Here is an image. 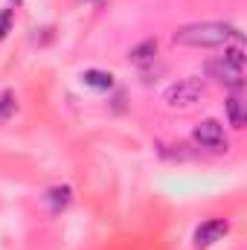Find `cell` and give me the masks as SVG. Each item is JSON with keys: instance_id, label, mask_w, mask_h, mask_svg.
Returning <instances> with one entry per match:
<instances>
[{"instance_id": "obj_4", "label": "cell", "mask_w": 247, "mask_h": 250, "mask_svg": "<svg viewBox=\"0 0 247 250\" xmlns=\"http://www.w3.org/2000/svg\"><path fill=\"white\" fill-rule=\"evenodd\" d=\"M192 140L204 148H212V151H227V134H224V125L218 120H204L201 125H195L192 131Z\"/></svg>"}, {"instance_id": "obj_2", "label": "cell", "mask_w": 247, "mask_h": 250, "mask_svg": "<svg viewBox=\"0 0 247 250\" xmlns=\"http://www.w3.org/2000/svg\"><path fill=\"white\" fill-rule=\"evenodd\" d=\"M206 73L227 87H242L245 84V47L233 44L230 50H224V56L206 64Z\"/></svg>"}, {"instance_id": "obj_6", "label": "cell", "mask_w": 247, "mask_h": 250, "mask_svg": "<svg viewBox=\"0 0 247 250\" xmlns=\"http://www.w3.org/2000/svg\"><path fill=\"white\" fill-rule=\"evenodd\" d=\"M154 56H157V38H148V41L137 44V47L128 53L131 64H137V67H145V64H151V62H154Z\"/></svg>"}, {"instance_id": "obj_11", "label": "cell", "mask_w": 247, "mask_h": 250, "mask_svg": "<svg viewBox=\"0 0 247 250\" xmlns=\"http://www.w3.org/2000/svg\"><path fill=\"white\" fill-rule=\"evenodd\" d=\"M12 21H15V9H0V41L12 32Z\"/></svg>"}, {"instance_id": "obj_5", "label": "cell", "mask_w": 247, "mask_h": 250, "mask_svg": "<svg viewBox=\"0 0 247 250\" xmlns=\"http://www.w3.org/2000/svg\"><path fill=\"white\" fill-rule=\"evenodd\" d=\"M227 230H230V224H227L224 218H209V221H204V224L195 230V248H209V245L221 242V239L227 236Z\"/></svg>"}, {"instance_id": "obj_9", "label": "cell", "mask_w": 247, "mask_h": 250, "mask_svg": "<svg viewBox=\"0 0 247 250\" xmlns=\"http://www.w3.org/2000/svg\"><path fill=\"white\" fill-rule=\"evenodd\" d=\"M70 198H73V189L70 187H53L50 192H47V201H50V207H53L56 212L70 204Z\"/></svg>"}, {"instance_id": "obj_3", "label": "cell", "mask_w": 247, "mask_h": 250, "mask_svg": "<svg viewBox=\"0 0 247 250\" xmlns=\"http://www.w3.org/2000/svg\"><path fill=\"white\" fill-rule=\"evenodd\" d=\"M201 96H204V79L186 76V79H181V82H175V84L166 87L163 102H166V108H172V111H186V108H192Z\"/></svg>"}, {"instance_id": "obj_7", "label": "cell", "mask_w": 247, "mask_h": 250, "mask_svg": "<svg viewBox=\"0 0 247 250\" xmlns=\"http://www.w3.org/2000/svg\"><path fill=\"white\" fill-rule=\"evenodd\" d=\"M82 82L93 90H111L114 87V76L105 73V70H84L82 73Z\"/></svg>"}, {"instance_id": "obj_10", "label": "cell", "mask_w": 247, "mask_h": 250, "mask_svg": "<svg viewBox=\"0 0 247 250\" xmlns=\"http://www.w3.org/2000/svg\"><path fill=\"white\" fill-rule=\"evenodd\" d=\"M12 114H15V93L12 90H3L0 93V123H6Z\"/></svg>"}, {"instance_id": "obj_1", "label": "cell", "mask_w": 247, "mask_h": 250, "mask_svg": "<svg viewBox=\"0 0 247 250\" xmlns=\"http://www.w3.org/2000/svg\"><path fill=\"white\" fill-rule=\"evenodd\" d=\"M175 44L181 47H230V44H242V32L233 23H221V21H204V23H189L181 26L172 35Z\"/></svg>"}, {"instance_id": "obj_8", "label": "cell", "mask_w": 247, "mask_h": 250, "mask_svg": "<svg viewBox=\"0 0 247 250\" xmlns=\"http://www.w3.org/2000/svg\"><path fill=\"white\" fill-rule=\"evenodd\" d=\"M227 120H230L233 128H245L247 111H245V102H242L239 96H230V99H227Z\"/></svg>"}]
</instances>
